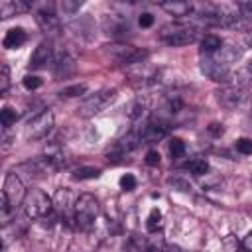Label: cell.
<instances>
[{
	"instance_id": "19",
	"label": "cell",
	"mask_w": 252,
	"mask_h": 252,
	"mask_svg": "<svg viewBox=\"0 0 252 252\" xmlns=\"http://www.w3.org/2000/svg\"><path fill=\"white\" fill-rule=\"evenodd\" d=\"M161 226H163V217H161V213H159L158 209H152L150 215H148V220H146L148 232H158V230H161Z\"/></svg>"
},
{
	"instance_id": "14",
	"label": "cell",
	"mask_w": 252,
	"mask_h": 252,
	"mask_svg": "<svg viewBox=\"0 0 252 252\" xmlns=\"http://www.w3.org/2000/svg\"><path fill=\"white\" fill-rule=\"evenodd\" d=\"M159 8L173 18H185L193 12V4L187 0H167V2L159 4Z\"/></svg>"
},
{
	"instance_id": "31",
	"label": "cell",
	"mask_w": 252,
	"mask_h": 252,
	"mask_svg": "<svg viewBox=\"0 0 252 252\" xmlns=\"http://www.w3.org/2000/svg\"><path fill=\"white\" fill-rule=\"evenodd\" d=\"M146 163L148 165H158L159 163V152L158 150H150L146 154Z\"/></svg>"
},
{
	"instance_id": "34",
	"label": "cell",
	"mask_w": 252,
	"mask_h": 252,
	"mask_svg": "<svg viewBox=\"0 0 252 252\" xmlns=\"http://www.w3.org/2000/svg\"><path fill=\"white\" fill-rule=\"evenodd\" d=\"M209 132H211L213 136H220V134H222V124H219V122H213V124L209 126Z\"/></svg>"
},
{
	"instance_id": "20",
	"label": "cell",
	"mask_w": 252,
	"mask_h": 252,
	"mask_svg": "<svg viewBox=\"0 0 252 252\" xmlns=\"http://www.w3.org/2000/svg\"><path fill=\"white\" fill-rule=\"evenodd\" d=\"M100 175V169L98 167H91V165H83L79 169L73 171V177L79 179V181H85V179H96Z\"/></svg>"
},
{
	"instance_id": "25",
	"label": "cell",
	"mask_w": 252,
	"mask_h": 252,
	"mask_svg": "<svg viewBox=\"0 0 252 252\" xmlns=\"http://www.w3.org/2000/svg\"><path fill=\"white\" fill-rule=\"evenodd\" d=\"M83 4H85V0H61V10L65 14H77Z\"/></svg>"
},
{
	"instance_id": "32",
	"label": "cell",
	"mask_w": 252,
	"mask_h": 252,
	"mask_svg": "<svg viewBox=\"0 0 252 252\" xmlns=\"http://www.w3.org/2000/svg\"><path fill=\"white\" fill-rule=\"evenodd\" d=\"M138 24H140L142 28H150V26L154 24V16H152V14H148V12H144V14H140Z\"/></svg>"
},
{
	"instance_id": "21",
	"label": "cell",
	"mask_w": 252,
	"mask_h": 252,
	"mask_svg": "<svg viewBox=\"0 0 252 252\" xmlns=\"http://www.w3.org/2000/svg\"><path fill=\"white\" fill-rule=\"evenodd\" d=\"M185 169L191 171L193 175H205V173L209 171V163H207V159H203V158H195V159H191V161L185 165Z\"/></svg>"
},
{
	"instance_id": "35",
	"label": "cell",
	"mask_w": 252,
	"mask_h": 252,
	"mask_svg": "<svg viewBox=\"0 0 252 252\" xmlns=\"http://www.w3.org/2000/svg\"><path fill=\"white\" fill-rule=\"evenodd\" d=\"M242 246H244V248H248V250H252V232H248V234L244 236V240H242Z\"/></svg>"
},
{
	"instance_id": "3",
	"label": "cell",
	"mask_w": 252,
	"mask_h": 252,
	"mask_svg": "<svg viewBox=\"0 0 252 252\" xmlns=\"http://www.w3.org/2000/svg\"><path fill=\"white\" fill-rule=\"evenodd\" d=\"M22 205H24V213L33 220L45 219L53 211V199L41 189H30Z\"/></svg>"
},
{
	"instance_id": "9",
	"label": "cell",
	"mask_w": 252,
	"mask_h": 252,
	"mask_svg": "<svg viewBox=\"0 0 252 252\" xmlns=\"http://www.w3.org/2000/svg\"><path fill=\"white\" fill-rule=\"evenodd\" d=\"M75 203H77V197L73 195V191L69 187H59L53 195V211L63 220H73Z\"/></svg>"
},
{
	"instance_id": "28",
	"label": "cell",
	"mask_w": 252,
	"mask_h": 252,
	"mask_svg": "<svg viewBox=\"0 0 252 252\" xmlns=\"http://www.w3.org/2000/svg\"><path fill=\"white\" fill-rule=\"evenodd\" d=\"M22 85H24V89H28V91H35V89L41 87V79H39L37 75H26V77L22 79Z\"/></svg>"
},
{
	"instance_id": "6",
	"label": "cell",
	"mask_w": 252,
	"mask_h": 252,
	"mask_svg": "<svg viewBox=\"0 0 252 252\" xmlns=\"http://www.w3.org/2000/svg\"><path fill=\"white\" fill-rule=\"evenodd\" d=\"M53 126H55V116H53V112H51L49 108H43L41 112H37L33 118L28 120L24 136H26L28 140H41V138H45V136L53 130Z\"/></svg>"
},
{
	"instance_id": "12",
	"label": "cell",
	"mask_w": 252,
	"mask_h": 252,
	"mask_svg": "<svg viewBox=\"0 0 252 252\" xmlns=\"http://www.w3.org/2000/svg\"><path fill=\"white\" fill-rule=\"evenodd\" d=\"M33 16H35V22L41 28V32H45L47 35H55L59 32L61 24H59L55 10H37V12H33Z\"/></svg>"
},
{
	"instance_id": "22",
	"label": "cell",
	"mask_w": 252,
	"mask_h": 252,
	"mask_svg": "<svg viewBox=\"0 0 252 252\" xmlns=\"http://www.w3.org/2000/svg\"><path fill=\"white\" fill-rule=\"evenodd\" d=\"M87 93V85L85 83H77V85H71V87H65L59 91V96L61 98H73V96H79V94H85Z\"/></svg>"
},
{
	"instance_id": "15",
	"label": "cell",
	"mask_w": 252,
	"mask_h": 252,
	"mask_svg": "<svg viewBox=\"0 0 252 252\" xmlns=\"http://www.w3.org/2000/svg\"><path fill=\"white\" fill-rule=\"evenodd\" d=\"M26 39H28V35H26V32H24L22 28H12V30H8V32H6L2 45H4L6 49H16V47L24 45V43H26Z\"/></svg>"
},
{
	"instance_id": "8",
	"label": "cell",
	"mask_w": 252,
	"mask_h": 252,
	"mask_svg": "<svg viewBox=\"0 0 252 252\" xmlns=\"http://www.w3.org/2000/svg\"><path fill=\"white\" fill-rule=\"evenodd\" d=\"M26 187H24V181L20 179L18 173H8L6 179H4V187H2V197L10 203L12 209H16L20 203H24L26 199Z\"/></svg>"
},
{
	"instance_id": "29",
	"label": "cell",
	"mask_w": 252,
	"mask_h": 252,
	"mask_svg": "<svg viewBox=\"0 0 252 252\" xmlns=\"http://www.w3.org/2000/svg\"><path fill=\"white\" fill-rule=\"evenodd\" d=\"M8 87H10V67H8V63H2V79H0V93H2V94H6Z\"/></svg>"
},
{
	"instance_id": "10",
	"label": "cell",
	"mask_w": 252,
	"mask_h": 252,
	"mask_svg": "<svg viewBox=\"0 0 252 252\" xmlns=\"http://www.w3.org/2000/svg\"><path fill=\"white\" fill-rule=\"evenodd\" d=\"M217 100L224 108L234 110V108H238L246 102V91L242 87H236V85H226L224 89H220L217 93Z\"/></svg>"
},
{
	"instance_id": "13",
	"label": "cell",
	"mask_w": 252,
	"mask_h": 252,
	"mask_svg": "<svg viewBox=\"0 0 252 252\" xmlns=\"http://www.w3.org/2000/svg\"><path fill=\"white\" fill-rule=\"evenodd\" d=\"M51 57H53L51 43H49V41H41V43L33 49V53H32V57H30V67H32V69H41V67H45V65L51 61Z\"/></svg>"
},
{
	"instance_id": "23",
	"label": "cell",
	"mask_w": 252,
	"mask_h": 252,
	"mask_svg": "<svg viewBox=\"0 0 252 252\" xmlns=\"http://www.w3.org/2000/svg\"><path fill=\"white\" fill-rule=\"evenodd\" d=\"M16 120H18L16 110H14L12 106H4L2 112H0V124H2V128H4V130L10 128L12 124H16Z\"/></svg>"
},
{
	"instance_id": "37",
	"label": "cell",
	"mask_w": 252,
	"mask_h": 252,
	"mask_svg": "<svg viewBox=\"0 0 252 252\" xmlns=\"http://www.w3.org/2000/svg\"><path fill=\"white\" fill-rule=\"evenodd\" d=\"M248 69H250V71H252V61H250V65H248Z\"/></svg>"
},
{
	"instance_id": "5",
	"label": "cell",
	"mask_w": 252,
	"mask_h": 252,
	"mask_svg": "<svg viewBox=\"0 0 252 252\" xmlns=\"http://www.w3.org/2000/svg\"><path fill=\"white\" fill-rule=\"evenodd\" d=\"M118 91L116 89H102V91H96L94 94H91L89 98H85L79 106V116L83 118H91L98 112H102L114 98H116Z\"/></svg>"
},
{
	"instance_id": "26",
	"label": "cell",
	"mask_w": 252,
	"mask_h": 252,
	"mask_svg": "<svg viewBox=\"0 0 252 252\" xmlns=\"http://www.w3.org/2000/svg\"><path fill=\"white\" fill-rule=\"evenodd\" d=\"M234 148L242 156H252V140L250 138H238L236 144H234Z\"/></svg>"
},
{
	"instance_id": "2",
	"label": "cell",
	"mask_w": 252,
	"mask_h": 252,
	"mask_svg": "<svg viewBox=\"0 0 252 252\" xmlns=\"http://www.w3.org/2000/svg\"><path fill=\"white\" fill-rule=\"evenodd\" d=\"M100 213V203L94 195L83 193L77 197L75 203V213H73V222L79 230H91L96 222V217Z\"/></svg>"
},
{
	"instance_id": "33",
	"label": "cell",
	"mask_w": 252,
	"mask_h": 252,
	"mask_svg": "<svg viewBox=\"0 0 252 252\" xmlns=\"http://www.w3.org/2000/svg\"><path fill=\"white\" fill-rule=\"evenodd\" d=\"M222 246L230 250V248H238L240 244H238V240H234V236H232V234H228V236L222 240Z\"/></svg>"
},
{
	"instance_id": "4",
	"label": "cell",
	"mask_w": 252,
	"mask_h": 252,
	"mask_svg": "<svg viewBox=\"0 0 252 252\" xmlns=\"http://www.w3.org/2000/svg\"><path fill=\"white\" fill-rule=\"evenodd\" d=\"M108 57L120 65H136V63H142L150 57V51L148 49H140V47H134L130 43H114L108 47Z\"/></svg>"
},
{
	"instance_id": "16",
	"label": "cell",
	"mask_w": 252,
	"mask_h": 252,
	"mask_svg": "<svg viewBox=\"0 0 252 252\" xmlns=\"http://www.w3.org/2000/svg\"><path fill=\"white\" fill-rule=\"evenodd\" d=\"M222 39L219 37V35H215V33H207V35H203L201 37V47H199V51L203 53V55H213V53H217L220 47H222Z\"/></svg>"
},
{
	"instance_id": "11",
	"label": "cell",
	"mask_w": 252,
	"mask_h": 252,
	"mask_svg": "<svg viewBox=\"0 0 252 252\" xmlns=\"http://www.w3.org/2000/svg\"><path fill=\"white\" fill-rule=\"evenodd\" d=\"M140 136H142V140L148 142V144L159 142L161 138L167 136V122L158 120V118H152V120L140 130Z\"/></svg>"
},
{
	"instance_id": "18",
	"label": "cell",
	"mask_w": 252,
	"mask_h": 252,
	"mask_svg": "<svg viewBox=\"0 0 252 252\" xmlns=\"http://www.w3.org/2000/svg\"><path fill=\"white\" fill-rule=\"evenodd\" d=\"M73 71H75L73 59H71L67 53H63V55L57 59V63H55V75H57V77H69Z\"/></svg>"
},
{
	"instance_id": "7",
	"label": "cell",
	"mask_w": 252,
	"mask_h": 252,
	"mask_svg": "<svg viewBox=\"0 0 252 252\" xmlns=\"http://www.w3.org/2000/svg\"><path fill=\"white\" fill-rule=\"evenodd\" d=\"M201 73L217 83H226L230 79V63L222 61L217 55H205L201 61Z\"/></svg>"
},
{
	"instance_id": "24",
	"label": "cell",
	"mask_w": 252,
	"mask_h": 252,
	"mask_svg": "<svg viewBox=\"0 0 252 252\" xmlns=\"http://www.w3.org/2000/svg\"><path fill=\"white\" fill-rule=\"evenodd\" d=\"M169 154H171L173 159L183 158V156H185V142H183L181 138H173V140L169 142Z\"/></svg>"
},
{
	"instance_id": "30",
	"label": "cell",
	"mask_w": 252,
	"mask_h": 252,
	"mask_svg": "<svg viewBox=\"0 0 252 252\" xmlns=\"http://www.w3.org/2000/svg\"><path fill=\"white\" fill-rule=\"evenodd\" d=\"M238 12L242 18H252V0H238Z\"/></svg>"
},
{
	"instance_id": "17",
	"label": "cell",
	"mask_w": 252,
	"mask_h": 252,
	"mask_svg": "<svg viewBox=\"0 0 252 252\" xmlns=\"http://www.w3.org/2000/svg\"><path fill=\"white\" fill-rule=\"evenodd\" d=\"M148 112V98L146 96H136L128 108V116L130 120H140L144 114Z\"/></svg>"
},
{
	"instance_id": "27",
	"label": "cell",
	"mask_w": 252,
	"mask_h": 252,
	"mask_svg": "<svg viewBox=\"0 0 252 252\" xmlns=\"http://www.w3.org/2000/svg\"><path fill=\"white\" fill-rule=\"evenodd\" d=\"M118 185H120L122 191H134V189H136V177H134L132 173H124V175L120 177Z\"/></svg>"
},
{
	"instance_id": "36",
	"label": "cell",
	"mask_w": 252,
	"mask_h": 252,
	"mask_svg": "<svg viewBox=\"0 0 252 252\" xmlns=\"http://www.w3.org/2000/svg\"><path fill=\"white\" fill-rule=\"evenodd\" d=\"M148 2H154V4H163V2H167V0H148Z\"/></svg>"
},
{
	"instance_id": "1",
	"label": "cell",
	"mask_w": 252,
	"mask_h": 252,
	"mask_svg": "<svg viewBox=\"0 0 252 252\" xmlns=\"http://www.w3.org/2000/svg\"><path fill=\"white\" fill-rule=\"evenodd\" d=\"M201 37V30L195 24H167L161 28L159 32V39L171 47H181V45H189L193 41H197Z\"/></svg>"
}]
</instances>
